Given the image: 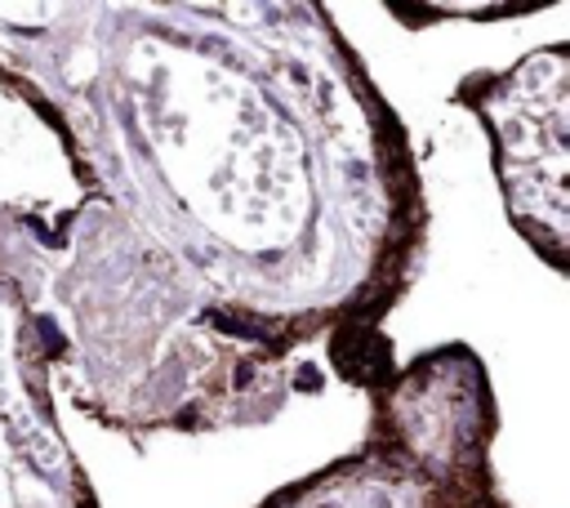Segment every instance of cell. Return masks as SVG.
Segmentation results:
<instances>
[]
</instances>
